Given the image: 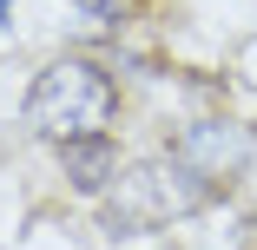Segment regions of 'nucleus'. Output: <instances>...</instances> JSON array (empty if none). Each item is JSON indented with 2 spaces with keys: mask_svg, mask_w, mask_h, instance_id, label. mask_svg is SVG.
I'll return each instance as SVG.
<instances>
[{
  "mask_svg": "<svg viewBox=\"0 0 257 250\" xmlns=\"http://www.w3.org/2000/svg\"><path fill=\"white\" fill-rule=\"evenodd\" d=\"M119 112V86L99 60H53L33 92H27V125L53 145H73V138H99Z\"/></svg>",
  "mask_w": 257,
  "mask_h": 250,
  "instance_id": "obj_1",
  "label": "nucleus"
},
{
  "mask_svg": "<svg viewBox=\"0 0 257 250\" xmlns=\"http://www.w3.org/2000/svg\"><path fill=\"white\" fill-rule=\"evenodd\" d=\"M211 191H218V184H204V178H198L191 165H178V158H145V165L119 171V184H112V217H119V224H139V230H159V224H178V217L204 211Z\"/></svg>",
  "mask_w": 257,
  "mask_h": 250,
  "instance_id": "obj_2",
  "label": "nucleus"
},
{
  "mask_svg": "<svg viewBox=\"0 0 257 250\" xmlns=\"http://www.w3.org/2000/svg\"><path fill=\"white\" fill-rule=\"evenodd\" d=\"M172 158L191 165L204 184H224V178H237L244 158H250V132H244V125H224V119H198V125L178 132Z\"/></svg>",
  "mask_w": 257,
  "mask_h": 250,
  "instance_id": "obj_3",
  "label": "nucleus"
},
{
  "mask_svg": "<svg viewBox=\"0 0 257 250\" xmlns=\"http://www.w3.org/2000/svg\"><path fill=\"white\" fill-rule=\"evenodd\" d=\"M60 158H66V184L86 191V197H99V191L119 184V145H112L106 132H99V138H73V145H60Z\"/></svg>",
  "mask_w": 257,
  "mask_h": 250,
  "instance_id": "obj_4",
  "label": "nucleus"
},
{
  "mask_svg": "<svg viewBox=\"0 0 257 250\" xmlns=\"http://www.w3.org/2000/svg\"><path fill=\"white\" fill-rule=\"evenodd\" d=\"M86 14H99V20H125L132 14V0H79Z\"/></svg>",
  "mask_w": 257,
  "mask_h": 250,
  "instance_id": "obj_5",
  "label": "nucleus"
}]
</instances>
